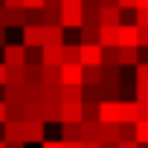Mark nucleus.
Returning <instances> with one entry per match:
<instances>
[{
    "label": "nucleus",
    "instance_id": "obj_1",
    "mask_svg": "<svg viewBox=\"0 0 148 148\" xmlns=\"http://www.w3.org/2000/svg\"><path fill=\"white\" fill-rule=\"evenodd\" d=\"M116 44L119 47H136V26H116Z\"/></svg>",
    "mask_w": 148,
    "mask_h": 148
},
{
    "label": "nucleus",
    "instance_id": "obj_2",
    "mask_svg": "<svg viewBox=\"0 0 148 148\" xmlns=\"http://www.w3.org/2000/svg\"><path fill=\"white\" fill-rule=\"evenodd\" d=\"M99 113H102L105 122H119V102H105Z\"/></svg>",
    "mask_w": 148,
    "mask_h": 148
},
{
    "label": "nucleus",
    "instance_id": "obj_3",
    "mask_svg": "<svg viewBox=\"0 0 148 148\" xmlns=\"http://www.w3.org/2000/svg\"><path fill=\"white\" fill-rule=\"evenodd\" d=\"M119 122H136V105L134 102H119Z\"/></svg>",
    "mask_w": 148,
    "mask_h": 148
},
{
    "label": "nucleus",
    "instance_id": "obj_4",
    "mask_svg": "<svg viewBox=\"0 0 148 148\" xmlns=\"http://www.w3.org/2000/svg\"><path fill=\"white\" fill-rule=\"evenodd\" d=\"M102 23L105 26H119V6H108L102 12Z\"/></svg>",
    "mask_w": 148,
    "mask_h": 148
},
{
    "label": "nucleus",
    "instance_id": "obj_5",
    "mask_svg": "<svg viewBox=\"0 0 148 148\" xmlns=\"http://www.w3.org/2000/svg\"><path fill=\"white\" fill-rule=\"evenodd\" d=\"M134 139L136 142H148V119H136L134 122Z\"/></svg>",
    "mask_w": 148,
    "mask_h": 148
},
{
    "label": "nucleus",
    "instance_id": "obj_6",
    "mask_svg": "<svg viewBox=\"0 0 148 148\" xmlns=\"http://www.w3.org/2000/svg\"><path fill=\"white\" fill-rule=\"evenodd\" d=\"M84 64H99L102 61V52H99V47H84Z\"/></svg>",
    "mask_w": 148,
    "mask_h": 148
},
{
    "label": "nucleus",
    "instance_id": "obj_7",
    "mask_svg": "<svg viewBox=\"0 0 148 148\" xmlns=\"http://www.w3.org/2000/svg\"><path fill=\"white\" fill-rule=\"evenodd\" d=\"M119 61L122 64H136V47H122L119 49Z\"/></svg>",
    "mask_w": 148,
    "mask_h": 148
},
{
    "label": "nucleus",
    "instance_id": "obj_8",
    "mask_svg": "<svg viewBox=\"0 0 148 148\" xmlns=\"http://www.w3.org/2000/svg\"><path fill=\"white\" fill-rule=\"evenodd\" d=\"M102 44L116 47V26H105V29H102Z\"/></svg>",
    "mask_w": 148,
    "mask_h": 148
},
{
    "label": "nucleus",
    "instance_id": "obj_9",
    "mask_svg": "<svg viewBox=\"0 0 148 148\" xmlns=\"http://www.w3.org/2000/svg\"><path fill=\"white\" fill-rule=\"evenodd\" d=\"M136 47H148V26H136Z\"/></svg>",
    "mask_w": 148,
    "mask_h": 148
},
{
    "label": "nucleus",
    "instance_id": "obj_10",
    "mask_svg": "<svg viewBox=\"0 0 148 148\" xmlns=\"http://www.w3.org/2000/svg\"><path fill=\"white\" fill-rule=\"evenodd\" d=\"M119 136H122V139H134V122H122Z\"/></svg>",
    "mask_w": 148,
    "mask_h": 148
},
{
    "label": "nucleus",
    "instance_id": "obj_11",
    "mask_svg": "<svg viewBox=\"0 0 148 148\" xmlns=\"http://www.w3.org/2000/svg\"><path fill=\"white\" fill-rule=\"evenodd\" d=\"M136 82H148V61L136 67Z\"/></svg>",
    "mask_w": 148,
    "mask_h": 148
},
{
    "label": "nucleus",
    "instance_id": "obj_12",
    "mask_svg": "<svg viewBox=\"0 0 148 148\" xmlns=\"http://www.w3.org/2000/svg\"><path fill=\"white\" fill-rule=\"evenodd\" d=\"M136 26H148V9H136Z\"/></svg>",
    "mask_w": 148,
    "mask_h": 148
},
{
    "label": "nucleus",
    "instance_id": "obj_13",
    "mask_svg": "<svg viewBox=\"0 0 148 148\" xmlns=\"http://www.w3.org/2000/svg\"><path fill=\"white\" fill-rule=\"evenodd\" d=\"M136 93H139V102H148V82H139Z\"/></svg>",
    "mask_w": 148,
    "mask_h": 148
},
{
    "label": "nucleus",
    "instance_id": "obj_14",
    "mask_svg": "<svg viewBox=\"0 0 148 148\" xmlns=\"http://www.w3.org/2000/svg\"><path fill=\"white\" fill-rule=\"evenodd\" d=\"M119 6H136V0H119Z\"/></svg>",
    "mask_w": 148,
    "mask_h": 148
},
{
    "label": "nucleus",
    "instance_id": "obj_15",
    "mask_svg": "<svg viewBox=\"0 0 148 148\" xmlns=\"http://www.w3.org/2000/svg\"><path fill=\"white\" fill-rule=\"evenodd\" d=\"M136 9H148V0H136Z\"/></svg>",
    "mask_w": 148,
    "mask_h": 148
}]
</instances>
